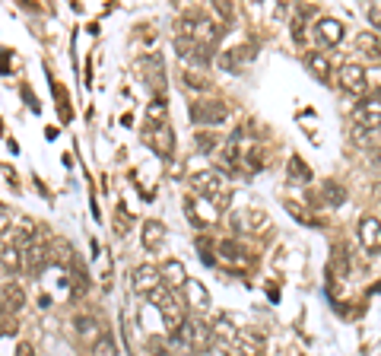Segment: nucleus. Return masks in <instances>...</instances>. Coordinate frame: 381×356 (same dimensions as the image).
I'll list each match as a JSON object with an SVG mask.
<instances>
[{
    "label": "nucleus",
    "instance_id": "1",
    "mask_svg": "<svg viewBox=\"0 0 381 356\" xmlns=\"http://www.w3.org/2000/svg\"><path fill=\"white\" fill-rule=\"evenodd\" d=\"M190 188H194L197 194L207 197L210 207H213V213H222V210L229 207V201H232V188H229V182L213 169L197 172V175L190 178Z\"/></svg>",
    "mask_w": 381,
    "mask_h": 356
},
{
    "label": "nucleus",
    "instance_id": "2",
    "mask_svg": "<svg viewBox=\"0 0 381 356\" xmlns=\"http://www.w3.org/2000/svg\"><path fill=\"white\" fill-rule=\"evenodd\" d=\"M175 340H184L190 350H197V353H207V350L213 347L216 334H213V324L200 321V318H188V324H184V331L175 337Z\"/></svg>",
    "mask_w": 381,
    "mask_h": 356
},
{
    "label": "nucleus",
    "instance_id": "3",
    "mask_svg": "<svg viewBox=\"0 0 381 356\" xmlns=\"http://www.w3.org/2000/svg\"><path fill=\"white\" fill-rule=\"evenodd\" d=\"M188 118L194 121V124L200 127H216L222 124V121L229 118V105L219 99H207V102H194V105L188 108Z\"/></svg>",
    "mask_w": 381,
    "mask_h": 356
},
{
    "label": "nucleus",
    "instance_id": "4",
    "mask_svg": "<svg viewBox=\"0 0 381 356\" xmlns=\"http://www.w3.org/2000/svg\"><path fill=\"white\" fill-rule=\"evenodd\" d=\"M143 143L152 146V150L159 153L162 159H169L171 153H175V134H171L169 124H146L143 127Z\"/></svg>",
    "mask_w": 381,
    "mask_h": 356
},
{
    "label": "nucleus",
    "instance_id": "5",
    "mask_svg": "<svg viewBox=\"0 0 381 356\" xmlns=\"http://www.w3.org/2000/svg\"><path fill=\"white\" fill-rule=\"evenodd\" d=\"M343 35H346V25H343L340 19L321 16V19L315 23V42L324 44V48H334V44H340Z\"/></svg>",
    "mask_w": 381,
    "mask_h": 356
},
{
    "label": "nucleus",
    "instance_id": "6",
    "mask_svg": "<svg viewBox=\"0 0 381 356\" xmlns=\"http://www.w3.org/2000/svg\"><path fill=\"white\" fill-rule=\"evenodd\" d=\"M337 83H340L343 93L362 95L365 93V67H362V64H343V67L337 70Z\"/></svg>",
    "mask_w": 381,
    "mask_h": 356
},
{
    "label": "nucleus",
    "instance_id": "7",
    "mask_svg": "<svg viewBox=\"0 0 381 356\" xmlns=\"http://www.w3.org/2000/svg\"><path fill=\"white\" fill-rule=\"evenodd\" d=\"M131 280H133V290L143 292V296H150L152 290H159V286H162V267H156V264H137V267H133V273H131Z\"/></svg>",
    "mask_w": 381,
    "mask_h": 356
},
{
    "label": "nucleus",
    "instance_id": "8",
    "mask_svg": "<svg viewBox=\"0 0 381 356\" xmlns=\"http://www.w3.org/2000/svg\"><path fill=\"white\" fill-rule=\"evenodd\" d=\"M232 226L235 229H245V232L260 235V232H267V229H270V216H267L260 207H248L241 216H232Z\"/></svg>",
    "mask_w": 381,
    "mask_h": 356
},
{
    "label": "nucleus",
    "instance_id": "9",
    "mask_svg": "<svg viewBox=\"0 0 381 356\" xmlns=\"http://www.w3.org/2000/svg\"><path fill=\"white\" fill-rule=\"evenodd\" d=\"M359 242L365 251H381V222L375 216H362L359 220Z\"/></svg>",
    "mask_w": 381,
    "mask_h": 356
},
{
    "label": "nucleus",
    "instance_id": "10",
    "mask_svg": "<svg viewBox=\"0 0 381 356\" xmlns=\"http://www.w3.org/2000/svg\"><path fill=\"white\" fill-rule=\"evenodd\" d=\"M353 121L356 127H362V131H381V108L375 105V102H362V105H356L353 112Z\"/></svg>",
    "mask_w": 381,
    "mask_h": 356
},
{
    "label": "nucleus",
    "instance_id": "11",
    "mask_svg": "<svg viewBox=\"0 0 381 356\" xmlns=\"http://www.w3.org/2000/svg\"><path fill=\"white\" fill-rule=\"evenodd\" d=\"M188 280H190V277H188V271H184V264H181V261L169 258V261H165V264H162V283L169 286L171 292H181L184 286H188Z\"/></svg>",
    "mask_w": 381,
    "mask_h": 356
},
{
    "label": "nucleus",
    "instance_id": "12",
    "mask_svg": "<svg viewBox=\"0 0 381 356\" xmlns=\"http://www.w3.org/2000/svg\"><path fill=\"white\" fill-rule=\"evenodd\" d=\"M140 229H143V232H140V242H143L146 251H159L162 242H165V226H162V222H159V220H146Z\"/></svg>",
    "mask_w": 381,
    "mask_h": 356
},
{
    "label": "nucleus",
    "instance_id": "13",
    "mask_svg": "<svg viewBox=\"0 0 381 356\" xmlns=\"http://www.w3.org/2000/svg\"><path fill=\"white\" fill-rule=\"evenodd\" d=\"M311 201L321 203V207H340V203L346 201V191H343V184H337V182H324L321 191L311 194Z\"/></svg>",
    "mask_w": 381,
    "mask_h": 356
},
{
    "label": "nucleus",
    "instance_id": "14",
    "mask_svg": "<svg viewBox=\"0 0 381 356\" xmlns=\"http://www.w3.org/2000/svg\"><path fill=\"white\" fill-rule=\"evenodd\" d=\"M51 261V254H48V245H32V248H25V254H23V264H25V271L32 273V277H38V273L44 271V264Z\"/></svg>",
    "mask_w": 381,
    "mask_h": 356
},
{
    "label": "nucleus",
    "instance_id": "15",
    "mask_svg": "<svg viewBox=\"0 0 381 356\" xmlns=\"http://www.w3.org/2000/svg\"><path fill=\"white\" fill-rule=\"evenodd\" d=\"M238 137H241V131L232 134V137L226 140V146L216 153V162H219L226 172H235V169H238Z\"/></svg>",
    "mask_w": 381,
    "mask_h": 356
},
{
    "label": "nucleus",
    "instance_id": "16",
    "mask_svg": "<svg viewBox=\"0 0 381 356\" xmlns=\"http://www.w3.org/2000/svg\"><path fill=\"white\" fill-rule=\"evenodd\" d=\"M356 48H359V54H365L372 64L381 61V42L375 32H359V35H356Z\"/></svg>",
    "mask_w": 381,
    "mask_h": 356
},
{
    "label": "nucleus",
    "instance_id": "17",
    "mask_svg": "<svg viewBox=\"0 0 381 356\" xmlns=\"http://www.w3.org/2000/svg\"><path fill=\"white\" fill-rule=\"evenodd\" d=\"M184 296H188L190 309H210V292H207V286H203L200 280L190 277L188 286H184Z\"/></svg>",
    "mask_w": 381,
    "mask_h": 356
},
{
    "label": "nucleus",
    "instance_id": "18",
    "mask_svg": "<svg viewBox=\"0 0 381 356\" xmlns=\"http://www.w3.org/2000/svg\"><path fill=\"white\" fill-rule=\"evenodd\" d=\"M0 296H4V312H16V309H23V302H25L23 286L13 283V280H6V283H4Z\"/></svg>",
    "mask_w": 381,
    "mask_h": 356
},
{
    "label": "nucleus",
    "instance_id": "19",
    "mask_svg": "<svg viewBox=\"0 0 381 356\" xmlns=\"http://www.w3.org/2000/svg\"><path fill=\"white\" fill-rule=\"evenodd\" d=\"M286 175H289L292 184H308L311 182V169L305 165L302 156H289V162H286Z\"/></svg>",
    "mask_w": 381,
    "mask_h": 356
},
{
    "label": "nucleus",
    "instance_id": "20",
    "mask_svg": "<svg viewBox=\"0 0 381 356\" xmlns=\"http://www.w3.org/2000/svg\"><path fill=\"white\" fill-rule=\"evenodd\" d=\"M251 57H254V48H251V44H238V48L226 51V57H222V67L238 70V64H248Z\"/></svg>",
    "mask_w": 381,
    "mask_h": 356
},
{
    "label": "nucleus",
    "instance_id": "21",
    "mask_svg": "<svg viewBox=\"0 0 381 356\" xmlns=\"http://www.w3.org/2000/svg\"><path fill=\"white\" fill-rule=\"evenodd\" d=\"M305 67H308L311 73L318 76V80H324V83L330 80V64H327V57H324V54H318V51H311V54H305Z\"/></svg>",
    "mask_w": 381,
    "mask_h": 356
},
{
    "label": "nucleus",
    "instance_id": "22",
    "mask_svg": "<svg viewBox=\"0 0 381 356\" xmlns=\"http://www.w3.org/2000/svg\"><path fill=\"white\" fill-rule=\"evenodd\" d=\"M216 251H219V258L229 261V264H241V258H245V248L235 239H222L219 245H216Z\"/></svg>",
    "mask_w": 381,
    "mask_h": 356
},
{
    "label": "nucleus",
    "instance_id": "23",
    "mask_svg": "<svg viewBox=\"0 0 381 356\" xmlns=\"http://www.w3.org/2000/svg\"><path fill=\"white\" fill-rule=\"evenodd\" d=\"M23 267H25L23 264V251H19L16 245H10V242H6V245H4V273L10 277V273H19Z\"/></svg>",
    "mask_w": 381,
    "mask_h": 356
},
{
    "label": "nucleus",
    "instance_id": "24",
    "mask_svg": "<svg viewBox=\"0 0 381 356\" xmlns=\"http://www.w3.org/2000/svg\"><path fill=\"white\" fill-rule=\"evenodd\" d=\"M48 254H51V261H54V264H76V261H73V248H70L64 239H54V242H51V245H48Z\"/></svg>",
    "mask_w": 381,
    "mask_h": 356
},
{
    "label": "nucleus",
    "instance_id": "25",
    "mask_svg": "<svg viewBox=\"0 0 381 356\" xmlns=\"http://www.w3.org/2000/svg\"><path fill=\"white\" fill-rule=\"evenodd\" d=\"M169 121V105H165V99H152L150 105H146V124H165Z\"/></svg>",
    "mask_w": 381,
    "mask_h": 356
},
{
    "label": "nucleus",
    "instance_id": "26",
    "mask_svg": "<svg viewBox=\"0 0 381 356\" xmlns=\"http://www.w3.org/2000/svg\"><path fill=\"white\" fill-rule=\"evenodd\" d=\"M140 70H146V73H150V80L152 83H156V86H159V83H162V57H159V54H146L143 57V61H140Z\"/></svg>",
    "mask_w": 381,
    "mask_h": 356
},
{
    "label": "nucleus",
    "instance_id": "27",
    "mask_svg": "<svg viewBox=\"0 0 381 356\" xmlns=\"http://www.w3.org/2000/svg\"><path fill=\"white\" fill-rule=\"evenodd\" d=\"M213 334L219 337V340H229V343H235V337H238V331H235V324L229 321L226 315H219V318H216V321H213Z\"/></svg>",
    "mask_w": 381,
    "mask_h": 356
},
{
    "label": "nucleus",
    "instance_id": "28",
    "mask_svg": "<svg viewBox=\"0 0 381 356\" xmlns=\"http://www.w3.org/2000/svg\"><path fill=\"white\" fill-rule=\"evenodd\" d=\"M232 347H235V353H238V356H260V343L254 340V337H248V334L235 337Z\"/></svg>",
    "mask_w": 381,
    "mask_h": 356
},
{
    "label": "nucleus",
    "instance_id": "29",
    "mask_svg": "<svg viewBox=\"0 0 381 356\" xmlns=\"http://www.w3.org/2000/svg\"><path fill=\"white\" fill-rule=\"evenodd\" d=\"M216 146H219V134L216 131H197V150L200 153H216Z\"/></svg>",
    "mask_w": 381,
    "mask_h": 356
},
{
    "label": "nucleus",
    "instance_id": "30",
    "mask_svg": "<svg viewBox=\"0 0 381 356\" xmlns=\"http://www.w3.org/2000/svg\"><path fill=\"white\" fill-rule=\"evenodd\" d=\"M286 213L289 216H296L298 222H305V226H315V216L308 213V210H305V203H298V201H286Z\"/></svg>",
    "mask_w": 381,
    "mask_h": 356
},
{
    "label": "nucleus",
    "instance_id": "31",
    "mask_svg": "<svg viewBox=\"0 0 381 356\" xmlns=\"http://www.w3.org/2000/svg\"><path fill=\"white\" fill-rule=\"evenodd\" d=\"M184 86L188 89H210V80H207V73H200V70H188L184 67Z\"/></svg>",
    "mask_w": 381,
    "mask_h": 356
},
{
    "label": "nucleus",
    "instance_id": "32",
    "mask_svg": "<svg viewBox=\"0 0 381 356\" xmlns=\"http://www.w3.org/2000/svg\"><path fill=\"white\" fill-rule=\"evenodd\" d=\"M92 356H118V347H114V337L102 334L99 340L92 343Z\"/></svg>",
    "mask_w": 381,
    "mask_h": 356
},
{
    "label": "nucleus",
    "instance_id": "33",
    "mask_svg": "<svg viewBox=\"0 0 381 356\" xmlns=\"http://www.w3.org/2000/svg\"><path fill=\"white\" fill-rule=\"evenodd\" d=\"M76 328H80L83 337H92V343L102 337V334H99V324H95L92 318H76Z\"/></svg>",
    "mask_w": 381,
    "mask_h": 356
},
{
    "label": "nucleus",
    "instance_id": "34",
    "mask_svg": "<svg viewBox=\"0 0 381 356\" xmlns=\"http://www.w3.org/2000/svg\"><path fill=\"white\" fill-rule=\"evenodd\" d=\"M245 162H248V169H251V172H258L260 165H264V146H251L248 156H245Z\"/></svg>",
    "mask_w": 381,
    "mask_h": 356
},
{
    "label": "nucleus",
    "instance_id": "35",
    "mask_svg": "<svg viewBox=\"0 0 381 356\" xmlns=\"http://www.w3.org/2000/svg\"><path fill=\"white\" fill-rule=\"evenodd\" d=\"M197 251H200L203 264H213V251H210V239H207V235H200V239H197Z\"/></svg>",
    "mask_w": 381,
    "mask_h": 356
},
{
    "label": "nucleus",
    "instance_id": "36",
    "mask_svg": "<svg viewBox=\"0 0 381 356\" xmlns=\"http://www.w3.org/2000/svg\"><path fill=\"white\" fill-rule=\"evenodd\" d=\"M365 16H368V23L378 25V29H381V4H372V6H368Z\"/></svg>",
    "mask_w": 381,
    "mask_h": 356
},
{
    "label": "nucleus",
    "instance_id": "37",
    "mask_svg": "<svg viewBox=\"0 0 381 356\" xmlns=\"http://www.w3.org/2000/svg\"><path fill=\"white\" fill-rule=\"evenodd\" d=\"M16 331V318H13V312H4V334H13Z\"/></svg>",
    "mask_w": 381,
    "mask_h": 356
},
{
    "label": "nucleus",
    "instance_id": "38",
    "mask_svg": "<svg viewBox=\"0 0 381 356\" xmlns=\"http://www.w3.org/2000/svg\"><path fill=\"white\" fill-rule=\"evenodd\" d=\"M213 10H216V13H219V16H222V19H232V4H216V6H213Z\"/></svg>",
    "mask_w": 381,
    "mask_h": 356
},
{
    "label": "nucleus",
    "instance_id": "39",
    "mask_svg": "<svg viewBox=\"0 0 381 356\" xmlns=\"http://www.w3.org/2000/svg\"><path fill=\"white\" fill-rule=\"evenodd\" d=\"M16 356H35V350H32V343H19V347H16Z\"/></svg>",
    "mask_w": 381,
    "mask_h": 356
},
{
    "label": "nucleus",
    "instance_id": "40",
    "mask_svg": "<svg viewBox=\"0 0 381 356\" xmlns=\"http://www.w3.org/2000/svg\"><path fill=\"white\" fill-rule=\"evenodd\" d=\"M372 102H375V105L381 108V86H378V93H375V99H372Z\"/></svg>",
    "mask_w": 381,
    "mask_h": 356
},
{
    "label": "nucleus",
    "instance_id": "41",
    "mask_svg": "<svg viewBox=\"0 0 381 356\" xmlns=\"http://www.w3.org/2000/svg\"><path fill=\"white\" fill-rule=\"evenodd\" d=\"M210 356H229V353H226V350H216V353H210Z\"/></svg>",
    "mask_w": 381,
    "mask_h": 356
}]
</instances>
